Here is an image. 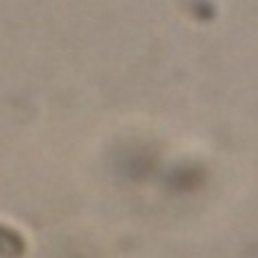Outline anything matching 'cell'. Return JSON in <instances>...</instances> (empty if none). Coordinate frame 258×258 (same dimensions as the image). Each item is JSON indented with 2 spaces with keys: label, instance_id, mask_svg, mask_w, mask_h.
<instances>
[{
  "label": "cell",
  "instance_id": "obj_1",
  "mask_svg": "<svg viewBox=\"0 0 258 258\" xmlns=\"http://www.w3.org/2000/svg\"><path fill=\"white\" fill-rule=\"evenodd\" d=\"M23 251H25L23 238H20L15 231L0 226V256L3 258H20Z\"/></svg>",
  "mask_w": 258,
  "mask_h": 258
}]
</instances>
